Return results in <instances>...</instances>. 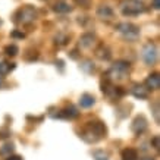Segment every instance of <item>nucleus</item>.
<instances>
[{"label":"nucleus","instance_id":"nucleus-1","mask_svg":"<svg viewBox=\"0 0 160 160\" xmlns=\"http://www.w3.org/2000/svg\"><path fill=\"white\" fill-rule=\"evenodd\" d=\"M121 9L125 16H134V15L144 12L146 8H144V5L141 3L140 0H123L121 3Z\"/></svg>","mask_w":160,"mask_h":160},{"label":"nucleus","instance_id":"nucleus-2","mask_svg":"<svg viewBox=\"0 0 160 160\" xmlns=\"http://www.w3.org/2000/svg\"><path fill=\"white\" fill-rule=\"evenodd\" d=\"M35 16H37V12H35L34 8L32 6H25V8L18 10L16 21L22 22V24H29V22H32L35 19Z\"/></svg>","mask_w":160,"mask_h":160},{"label":"nucleus","instance_id":"nucleus-3","mask_svg":"<svg viewBox=\"0 0 160 160\" xmlns=\"http://www.w3.org/2000/svg\"><path fill=\"white\" fill-rule=\"evenodd\" d=\"M116 29L119 32H122V34L125 35V38H128V40H135L137 37H138V34H140V31H138V28H137L135 25L128 24V22L118 24Z\"/></svg>","mask_w":160,"mask_h":160},{"label":"nucleus","instance_id":"nucleus-4","mask_svg":"<svg viewBox=\"0 0 160 160\" xmlns=\"http://www.w3.org/2000/svg\"><path fill=\"white\" fill-rule=\"evenodd\" d=\"M142 59L147 65H154L157 60V49L154 44H147L142 49Z\"/></svg>","mask_w":160,"mask_h":160},{"label":"nucleus","instance_id":"nucleus-5","mask_svg":"<svg viewBox=\"0 0 160 160\" xmlns=\"http://www.w3.org/2000/svg\"><path fill=\"white\" fill-rule=\"evenodd\" d=\"M128 69H129V63L128 62H123V60H119V62H116L113 66H112V73H115V75H118L116 78H123L125 77V73L128 72Z\"/></svg>","mask_w":160,"mask_h":160},{"label":"nucleus","instance_id":"nucleus-6","mask_svg":"<svg viewBox=\"0 0 160 160\" xmlns=\"http://www.w3.org/2000/svg\"><path fill=\"white\" fill-rule=\"evenodd\" d=\"M88 129L97 137V138H102V137H106V126L102 122H88Z\"/></svg>","mask_w":160,"mask_h":160},{"label":"nucleus","instance_id":"nucleus-7","mask_svg":"<svg viewBox=\"0 0 160 160\" xmlns=\"http://www.w3.org/2000/svg\"><path fill=\"white\" fill-rule=\"evenodd\" d=\"M147 129V121L142 116H138L132 122V131L135 134H142Z\"/></svg>","mask_w":160,"mask_h":160},{"label":"nucleus","instance_id":"nucleus-8","mask_svg":"<svg viewBox=\"0 0 160 160\" xmlns=\"http://www.w3.org/2000/svg\"><path fill=\"white\" fill-rule=\"evenodd\" d=\"M147 87L150 88V90H157V88L160 87V77L159 73H151L150 77L147 78Z\"/></svg>","mask_w":160,"mask_h":160},{"label":"nucleus","instance_id":"nucleus-9","mask_svg":"<svg viewBox=\"0 0 160 160\" xmlns=\"http://www.w3.org/2000/svg\"><path fill=\"white\" fill-rule=\"evenodd\" d=\"M97 16L102 19H110L113 16V10H112L110 6H100L97 9Z\"/></svg>","mask_w":160,"mask_h":160},{"label":"nucleus","instance_id":"nucleus-10","mask_svg":"<svg viewBox=\"0 0 160 160\" xmlns=\"http://www.w3.org/2000/svg\"><path fill=\"white\" fill-rule=\"evenodd\" d=\"M94 102H96V98L92 97L91 94H82L81 96V98H79V104H81V107H85V109H88V107H91L92 104H94Z\"/></svg>","mask_w":160,"mask_h":160},{"label":"nucleus","instance_id":"nucleus-11","mask_svg":"<svg viewBox=\"0 0 160 160\" xmlns=\"http://www.w3.org/2000/svg\"><path fill=\"white\" fill-rule=\"evenodd\" d=\"M132 94H134L137 98H147L148 97V91H147V88L142 87V85H135V87L132 88Z\"/></svg>","mask_w":160,"mask_h":160},{"label":"nucleus","instance_id":"nucleus-12","mask_svg":"<svg viewBox=\"0 0 160 160\" xmlns=\"http://www.w3.org/2000/svg\"><path fill=\"white\" fill-rule=\"evenodd\" d=\"M122 160H138V153L135 148H125L122 151Z\"/></svg>","mask_w":160,"mask_h":160},{"label":"nucleus","instance_id":"nucleus-13","mask_svg":"<svg viewBox=\"0 0 160 160\" xmlns=\"http://www.w3.org/2000/svg\"><path fill=\"white\" fill-rule=\"evenodd\" d=\"M78 116V112L77 109L73 106H69L66 107V109H63L62 112H60V118H68V119H73V118Z\"/></svg>","mask_w":160,"mask_h":160},{"label":"nucleus","instance_id":"nucleus-14","mask_svg":"<svg viewBox=\"0 0 160 160\" xmlns=\"http://www.w3.org/2000/svg\"><path fill=\"white\" fill-rule=\"evenodd\" d=\"M92 43H94V35L92 34H84L82 37L79 38L81 47H91Z\"/></svg>","mask_w":160,"mask_h":160},{"label":"nucleus","instance_id":"nucleus-15","mask_svg":"<svg viewBox=\"0 0 160 160\" xmlns=\"http://www.w3.org/2000/svg\"><path fill=\"white\" fill-rule=\"evenodd\" d=\"M71 6L68 3H63V2H59L56 5L53 6V10L54 12H58V13H66V12H71Z\"/></svg>","mask_w":160,"mask_h":160},{"label":"nucleus","instance_id":"nucleus-16","mask_svg":"<svg viewBox=\"0 0 160 160\" xmlns=\"http://www.w3.org/2000/svg\"><path fill=\"white\" fill-rule=\"evenodd\" d=\"M97 56L100 59H103V60H109V59H110V52H109V49H107V47L102 46V47L97 50Z\"/></svg>","mask_w":160,"mask_h":160},{"label":"nucleus","instance_id":"nucleus-17","mask_svg":"<svg viewBox=\"0 0 160 160\" xmlns=\"http://www.w3.org/2000/svg\"><path fill=\"white\" fill-rule=\"evenodd\" d=\"M81 69L87 73L92 72V71H94V63H92L91 60H84V62L81 63Z\"/></svg>","mask_w":160,"mask_h":160},{"label":"nucleus","instance_id":"nucleus-18","mask_svg":"<svg viewBox=\"0 0 160 160\" xmlns=\"http://www.w3.org/2000/svg\"><path fill=\"white\" fill-rule=\"evenodd\" d=\"M92 157H94V160H109V156L104 151H94Z\"/></svg>","mask_w":160,"mask_h":160},{"label":"nucleus","instance_id":"nucleus-19","mask_svg":"<svg viewBox=\"0 0 160 160\" xmlns=\"http://www.w3.org/2000/svg\"><path fill=\"white\" fill-rule=\"evenodd\" d=\"M12 151H13V146H12V144H6V146H3L0 148V154L6 156V154H10Z\"/></svg>","mask_w":160,"mask_h":160},{"label":"nucleus","instance_id":"nucleus-20","mask_svg":"<svg viewBox=\"0 0 160 160\" xmlns=\"http://www.w3.org/2000/svg\"><path fill=\"white\" fill-rule=\"evenodd\" d=\"M6 54H9V56H15V54L18 53V47L15 46V44H10V46H8L5 49Z\"/></svg>","mask_w":160,"mask_h":160},{"label":"nucleus","instance_id":"nucleus-21","mask_svg":"<svg viewBox=\"0 0 160 160\" xmlns=\"http://www.w3.org/2000/svg\"><path fill=\"white\" fill-rule=\"evenodd\" d=\"M13 66H9V63L6 62H0V75H3V73L9 72V69H12Z\"/></svg>","mask_w":160,"mask_h":160},{"label":"nucleus","instance_id":"nucleus-22","mask_svg":"<svg viewBox=\"0 0 160 160\" xmlns=\"http://www.w3.org/2000/svg\"><path fill=\"white\" fill-rule=\"evenodd\" d=\"M54 40H56V44H60V46H63V44H66V41H68V37H66L65 34H59Z\"/></svg>","mask_w":160,"mask_h":160},{"label":"nucleus","instance_id":"nucleus-23","mask_svg":"<svg viewBox=\"0 0 160 160\" xmlns=\"http://www.w3.org/2000/svg\"><path fill=\"white\" fill-rule=\"evenodd\" d=\"M75 3L78 6H82V8H88L91 5V0H75Z\"/></svg>","mask_w":160,"mask_h":160},{"label":"nucleus","instance_id":"nucleus-24","mask_svg":"<svg viewBox=\"0 0 160 160\" xmlns=\"http://www.w3.org/2000/svg\"><path fill=\"white\" fill-rule=\"evenodd\" d=\"M151 144H153V147H154V148H159V147H160L159 137H157V135H156V137H153V138H151Z\"/></svg>","mask_w":160,"mask_h":160},{"label":"nucleus","instance_id":"nucleus-25","mask_svg":"<svg viewBox=\"0 0 160 160\" xmlns=\"http://www.w3.org/2000/svg\"><path fill=\"white\" fill-rule=\"evenodd\" d=\"M12 37H15V38H24V32H19V31H13V32H12Z\"/></svg>","mask_w":160,"mask_h":160},{"label":"nucleus","instance_id":"nucleus-26","mask_svg":"<svg viewBox=\"0 0 160 160\" xmlns=\"http://www.w3.org/2000/svg\"><path fill=\"white\" fill-rule=\"evenodd\" d=\"M151 6H153L154 9H159L160 8V0H151Z\"/></svg>","mask_w":160,"mask_h":160},{"label":"nucleus","instance_id":"nucleus-27","mask_svg":"<svg viewBox=\"0 0 160 160\" xmlns=\"http://www.w3.org/2000/svg\"><path fill=\"white\" fill-rule=\"evenodd\" d=\"M154 116H156V121L159 122V104H156L154 107Z\"/></svg>","mask_w":160,"mask_h":160},{"label":"nucleus","instance_id":"nucleus-28","mask_svg":"<svg viewBox=\"0 0 160 160\" xmlns=\"http://www.w3.org/2000/svg\"><path fill=\"white\" fill-rule=\"evenodd\" d=\"M9 131H0V138H6V137H9Z\"/></svg>","mask_w":160,"mask_h":160},{"label":"nucleus","instance_id":"nucleus-29","mask_svg":"<svg viewBox=\"0 0 160 160\" xmlns=\"http://www.w3.org/2000/svg\"><path fill=\"white\" fill-rule=\"evenodd\" d=\"M6 160H22V159H21L19 156H9Z\"/></svg>","mask_w":160,"mask_h":160},{"label":"nucleus","instance_id":"nucleus-30","mask_svg":"<svg viewBox=\"0 0 160 160\" xmlns=\"http://www.w3.org/2000/svg\"><path fill=\"white\" fill-rule=\"evenodd\" d=\"M3 85V78H2V75H0V87Z\"/></svg>","mask_w":160,"mask_h":160},{"label":"nucleus","instance_id":"nucleus-31","mask_svg":"<svg viewBox=\"0 0 160 160\" xmlns=\"http://www.w3.org/2000/svg\"><path fill=\"white\" fill-rule=\"evenodd\" d=\"M141 160H154V159H150V157H146V159H141Z\"/></svg>","mask_w":160,"mask_h":160},{"label":"nucleus","instance_id":"nucleus-32","mask_svg":"<svg viewBox=\"0 0 160 160\" xmlns=\"http://www.w3.org/2000/svg\"><path fill=\"white\" fill-rule=\"evenodd\" d=\"M0 25H2V21H0Z\"/></svg>","mask_w":160,"mask_h":160}]
</instances>
